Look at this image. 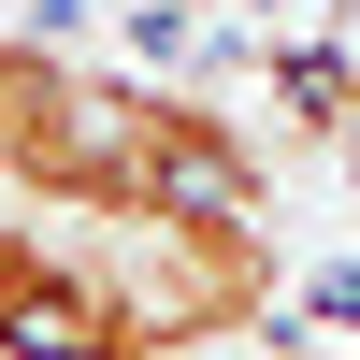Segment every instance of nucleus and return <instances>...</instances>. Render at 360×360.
<instances>
[{
  "label": "nucleus",
  "instance_id": "obj_1",
  "mask_svg": "<svg viewBox=\"0 0 360 360\" xmlns=\"http://www.w3.org/2000/svg\"><path fill=\"white\" fill-rule=\"evenodd\" d=\"M86 72L101 58H72L58 29H0V202H44V173H58V144H72V115H86Z\"/></svg>",
  "mask_w": 360,
  "mask_h": 360
},
{
  "label": "nucleus",
  "instance_id": "obj_2",
  "mask_svg": "<svg viewBox=\"0 0 360 360\" xmlns=\"http://www.w3.org/2000/svg\"><path fill=\"white\" fill-rule=\"evenodd\" d=\"M346 188H360V144H346Z\"/></svg>",
  "mask_w": 360,
  "mask_h": 360
},
{
  "label": "nucleus",
  "instance_id": "obj_3",
  "mask_svg": "<svg viewBox=\"0 0 360 360\" xmlns=\"http://www.w3.org/2000/svg\"><path fill=\"white\" fill-rule=\"evenodd\" d=\"M346 58H360V29H346Z\"/></svg>",
  "mask_w": 360,
  "mask_h": 360
}]
</instances>
